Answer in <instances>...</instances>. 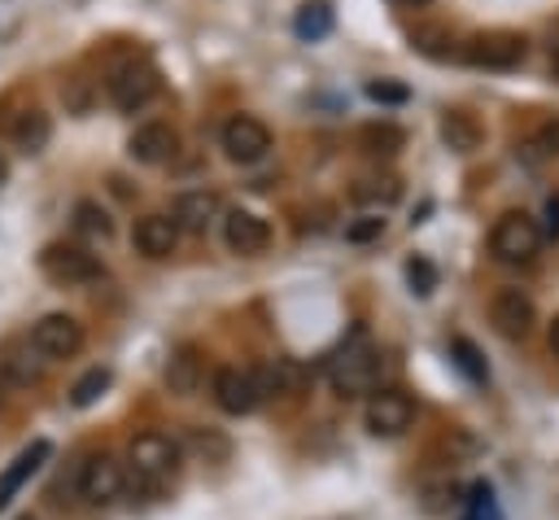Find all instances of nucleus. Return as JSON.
I'll return each mask as SVG.
<instances>
[{
  "label": "nucleus",
  "instance_id": "nucleus-11",
  "mask_svg": "<svg viewBox=\"0 0 559 520\" xmlns=\"http://www.w3.org/2000/svg\"><path fill=\"white\" fill-rule=\"evenodd\" d=\"M122 489H127V472H122V463L114 459V454H92L83 468H79V494L92 503V507H109L114 498H122Z\"/></svg>",
  "mask_w": 559,
  "mask_h": 520
},
{
  "label": "nucleus",
  "instance_id": "nucleus-28",
  "mask_svg": "<svg viewBox=\"0 0 559 520\" xmlns=\"http://www.w3.org/2000/svg\"><path fill=\"white\" fill-rule=\"evenodd\" d=\"M297 35L301 39H323L328 31H332V9L323 4V0H314V4H301V13H297Z\"/></svg>",
  "mask_w": 559,
  "mask_h": 520
},
{
  "label": "nucleus",
  "instance_id": "nucleus-22",
  "mask_svg": "<svg viewBox=\"0 0 559 520\" xmlns=\"http://www.w3.org/2000/svg\"><path fill=\"white\" fill-rule=\"evenodd\" d=\"M437 131H441V144H445L450 153H476L480 140H485L480 122H476L467 109H445L441 122H437Z\"/></svg>",
  "mask_w": 559,
  "mask_h": 520
},
{
  "label": "nucleus",
  "instance_id": "nucleus-9",
  "mask_svg": "<svg viewBox=\"0 0 559 520\" xmlns=\"http://www.w3.org/2000/svg\"><path fill=\"white\" fill-rule=\"evenodd\" d=\"M415 419V402L406 389H376L367 398V411H362V424L371 437H397L406 433Z\"/></svg>",
  "mask_w": 559,
  "mask_h": 520
},
{
  "label": "nucleus",
  "instance_id": "nucleus-1",
  "mask_svg": "<svg viewBox=\"0 0 559 520\" xmlns=\"http://www.w3.org/2000/svg\"><path fill=\"white\" fill-rule=\"evenodd\" d=\"M179 441H170L166 433H140V437H131V446H127V485L135 489V494H162V489H170L175 485V476H179Z\"/></svg>",
  "mask_w": 559,
  "mask_h": 520
},
{
  "label": "nucleus",
  "instance_id": "nucleus-39",
  "mask_svg": "<svg viewBox=\"0 0 559 520\" xmlns=\"http://www.w3.org/2000/svg\"><path fill=\"white\" fill-rule=\"evenodd\" d=\"M411 4H424V0H411Z\"/></svg>",
  "mask_w": 559,
  "mask_h": 520
},
{
  "label": "nucleus",
  "instance_id": "nucleus-6",
  "mask_svg": "<svg viewBox=\"0 0 559 520\" xmlns=\"http://www.w3.org/2000/svg\"><path fill=\"white\" fill-rule=\"evenodd\" d=\"M105 92H109V105L122 109V114H135L144 109L157 92H162V74L153 61H122L109 79H105Z\"/></svg>",
  "mask_w": 559,
  "mask_h": 520
},
{
  "label": "nucleus",
  "instance_id": "nucleus-38",
  "mask_svg": "<svg viewBox=\"0 0 559 520\" xmlns=\"http://www.w3.org/2000/svg\"><path fill=\"white\" fill-rule=\"evenodd\" d=\"M4 175H9V170H4V162H0V184H4Z\"/></svg>",
  "mask_w": 559,
  "mask_h": 520
},
{
  "label": "nucleus",
  "instance_id": "nucleus-25",
  "mask_svg": "<svg viewBox=\"0 0 559 520\" xmlns=\"http://www.w3.org/2000/svg\"><path fill=\"white\" fill-rule=\"evenodd\" d=\"M349 197H354L358 205H376V214H380L384 205H393V201L402 197V184H397L393 175H362V179L349 188Z\"/></svg>",
  "mask_w": 559,
  "mask_h": 520
},
{
  "label": "nucleus",
  "instance_id": "nucleus-8",
  "mask_svg": "<svg viewBox=\"0 0 559 520\" xmlns=\"http://www.w3.org/2000/svg\"><path fill=\"white\" fill-rule=\"evenodd\" d=\"M218 144H223V153L231 162L253 166V162H262L271 153V127L262 118H253V114H231L223 122V131H218Z\"/></svg>",
  "mask_w": 559,
  "mask_h": 520
},
{
  "label": "nucleus",
  "instance_id": "nucleus-30",
  "mask_svg": "<svg viewBox=\"0 0 559 520\" xmlns=\"http://www.w3.org/2000/svg\"><path fill=\"white\" fill-rule=\"evenodd\" d=\"M105 389H109V371H105V367H92L87 376H79V380H74L70 402H74V406H92V402H96Z\"/></svg>",
  "mask_w": 559,
  "mask_h": 520
},
{
  "label": "nucleus",
  "instance_id": "nucleus-19",
  "mask_svg": "<svg viewBox=\"0 0 559 520\" xmlns=\"http://www.w3.org/2000/svg\"><path fill=\"white\" fill-rule=\"evenodd\" d=\"M205 385V354L197 345H179L170 358H166V389L188 398Z\"/></svg>",
  "mask_w": 559,
  "mask_h": 520
},
{
  "label": "nucleus",
  "instance_id": "nucleus-40",
  "mask_svg": "<svg viewBox=\"0 0 559 520\" xmlns=\"http://www.w3.org/2000/svg\"><path fill=\"white\" fill-rule=\"evenodd\" d=\"M22 520H35V516H22Z\"/></svg>",
  "mask_w": 559,
  "mask_h": 520
},
{
  "label": "nucleus",
  "instance_id": "nucleus-3",
  "mask_svg": "<svg viewBox=\"0 0 559 520\" xmlns=\"http://www.w3.org/2000/svg\"><path fill=\"white\" fill-rule=\"evenodd\" d=\"M489 253L507 267H528L537 253H542V227L533 214L524 210H507L493 218L489 227Z\"/></svg>",
  "mask_w": 559,
  "mask_h": 520
},
{
  "label": "nucleus",
  "instance_id": "nucleus-17",
  "mask_svg": "<svg viewBox=\"0 0 559 520\" xmlns=\"http://www.w3.org/2000/svg\"><path fill=\"white\" fill-rule=\"evenodd\" d=\"M4 135H9L13 149L39 153V149L48 144V135H52V122H48V114H44L39 105H26V109H17V114H4Z\"/></svg>",
  "mask_w": 559,
  "mask_h": 520
},
{
  "label": "nucleus",
  "instance_id": "nucleus-35",
  "mask_svg": "<svg viewBox=\"0 0 559 520\" xmlns=\"http://www.w3.org/2000/svg\"><path fill=\"white\" fill-rule=\"evenodd\" d=\"M546 341H550V354L559 358V315L550 319V328H546Z\"/></svg>",
  "mask_w": 559,
  "mask_h": 520
},
{
  "label": "nucleus",
  "instance_id": "nucleus-34",
  "mask_svg": "<svg viewBox=\"0 0 559 520\" xmlns=\"http://www.w3.org/2000/svg\"><path fill=\"white\" fill-rule=\"evenodd\" d=\"M367 96H371V101L402 105V101H406V87H397V83H367Z\"/></svg>",
  "mask_w": 559,
  "mask_h": 520
},
{
  "label": "nucleus",
  "instance_id": "nucleus-23",
  "mask_svg": "<svg viewBox=\"0 0 559 520\" xmlns=\"http://www.w3.org/2000/svg\"><path fill=\"white\" fill-rule=\"evenodd\" d=\"M0 376L9 385H35L44 376V358L31 350V341H13L0 350Z\"/></svg>",
  "mask_w": 559,
  "mask_h": 520
},
{
  "label": "nucleus",
  "instance_id": "nucleus-4",
  "mask_svg": "<svg viewBox=\"0 0 559 520\" xmlns=\"http://www.w3.org/2000/svg\"><path fill=\"white\" fill-rule=\"evenodd\" d=\"M459 57L480 66V70H515L528 57V35L524 31H507V26L476 31L472 39L459 44Z\"/></svg>",
  "mask_w": 559,
  "mask_h": 520
},
{
  "label": "nucleus",
  "instance_id": "nucleus-2",
  "mask_svg": "<svg viewBox=\"0 0 559 520\" xmlns=\"http://www.w3.org/2000/svg\"><path fill=\"white\" fill-rule=\"evenodd\" d=\"M376 376H380V354L376 345L354 332L332 358H328V385L341 393V398H354V393H371L376 389Z\"/></svg>",
  "mask_w": 559,
  "mask_h": 520
},
{
  "label": "nucleus",
  "instance_id": "nucleus-15",
  "mask_svg": "<svg viewBox=\"0 0 559 520\" xmlns=\"http://www.w3.org/2000/svg\"><path fill=\"white\" fill-rule=\"evenodd\" d=\"M131 245H135V253H140V258L162 262V258H170V253H175V245H179V227H175V218H170V214H144V218H135Z\"/></svg>",
  "mask_w": 559,
  "mask_h": 520
},
{
  "label": "nucleus",
  "instance_id": "nucleus-18",
  "mask_svg": "<svg viewBox=\"0 0 559 520\" xmlns=\"http://www.w3.org/2000/svg\"><path fill=\"white\" fill-rule=\"evenodd\" d=\"M175 227L179 232H205L214 218H218V192L210 188H188L175 197Z\"/></svg>",
  "mask_w": 559,
  "mask_h": 520
},
{
  "label": "nucleus",
  "instance_id": "nucleus-24",
  "mask_svg": "<svg viewBox=\"0 0 559 520\" xmlns=\"http://www.w3.org/2000/svg\"><path fill=\"white\" fill-rule=\"evenodd\" d=\"M354 140H358V149H362L367 157H393V153L406 144V131H402L397 122L376 118V122H362Z\"/></svg>",
  "mask_w": 559,
  "mask_h": 520
},
{
  "label": "nucleus",
  "instance_id": "nucleus-31",
  "mask_svg": "<svg viewBox=\"0 0 559 520\" xmlns=\"http://www.w3.org/2000/svg\"><path fill=\"white\" fill-rule=\"evenodd\" d=\"M406 280H411V293H419V297H428L432 288H437V267L428 262V258H406Z\"/></svg>",
  "mask_w": 559,
  "mask_h": 520
},
{
  "label": "nucleus",
  "instance_id": "nucleus-21",
  "mask_svg": "<svg viewBox=\"0 0 559 520\" xmlns=\"http://www.w3.org/2000/svg\"><path fill=\"white\" fill-rule=\"evenodd\" d=\"M253 376H258L262 398H297L306 389V367L297 358H275L271 367H262Z\"/></svg>",
  "mask_w": 559,
  "mask_h": 520
},
{
  "label": "nucleus",
  "instance_id": "nucleus-10",
  "mask_svg": "<svg viewBox=\"0 0 559 520\" xmlns=\"http://www.w3.org/2000/svg\"><path fill=\"white\" fill-rule=\"evenodd\" d=\"M489 323L507 336V341H524L528 332H533V323H537V310H533V297L524 293V288H498L493 297H489Z\"/></svg>",
  "mask_w": 559,
  "mask_h": 520
},
{
  "label": "nucleus",
  "instance_id": "nucleus-13",
  "mask_svg": "<svg viewBox=\"0 0 559 520\" xmlns=\"http://www.w3.org/2000/svg\"><path fill=\"white\" fill-rule=\"evenodd\" d=\"M223 245L231 253H240V258H258L271 245V223L262 214H253V210H231L223 218Z\"/></svg>",
  "mask_w": 559,
  "mask_h": 520
},
{
  "label": "nucleus",
  "instance_id": "nucleus-5",
  "mask_svg": "<svg viewBox=\"0 0 559 520\" xmlns=\"http://www.w3.org/2000/svg\"><path fill=\"white\" fill-rule=\"evenodd\" d=\"M39 271H44L52 284H66V288L92 284V280L105 275L100 258H96L87 245H74V240H52V245L39 253Z\"/></svg>",
  "mask_w": 559,
  "mask_h": 520
},
{
  "label": "nucleus",
  "instance_id": "nucleus-20",
  "mask_svg": "<svg viewBox=\"0 0 559 520\" xmlns=\"http://www.w3.org/2000/svg\"><path fill=\"white\" fill-rule=\"evenodd\" d=\"M48 454H52V446L39 437V441H31V446H26V450H22V454L0 472V511H4V507L13 503V494H17V489L39 472V463H44Z\"/></svg>",
  "mask_w": 559,
  "mask_h": 520
},
{
  "label": "nucleus",
  "instance_id": "nucleus-29",
  "mask_svg": "<svg viewBox=\"0 0 559 520\" xmlns=\"http://www.w3.org/2000/svg\"><path fill=\"white\" fill-rule=\"evenodd\" d=\"M384 227H389V218L376 214V210H367V214H358V218L345 223V240H349V245H371V240L384 236Z\"/></svg>",
  "mask_w": 559,
  "mask_h": 520
},
{
  "label": "nucleus",
  "instance_id": "nucleus-32",
  "mask_svg": "<svg viewBox=\"0 0 559 520\" xmlns=\"http://www.w3.org/2000/svg\"><path fill=\"white\" fill-rule=\"evenodd\" d=\"M61 96H66V105H70L74 114H87V105H92V92H87V79H66V87H61Z\"/></svg>",
  "mask_w": 559,
  "mask_h": 520
},
{
  "label": "nucleus",
  "instance_id": "nucleus-7",
  "mask_svg": "<svg viewBox=\"0 0 559 520\" xmlns=\"http://www.w3.org/2000/svg\"><path fill=\"white\" fill-rule=\"evenodd\" d=\"M31 350L44 358V363H57V358H74L79 350H83V323L74 319V315H66V310H52V315H44L35 328H31Z\"/></svg>",
  "mask_w": 559,
  "mask_h": 520
},
{
  "label": "nucleus",
  "instance_id": "nucleus-26",
  "mask_svg": "<svg viewBox=\"0 0 559 520\" xmlns=\"http://www.w3.org/2000/svg\"><path fill=\"white\" fill-rule=\"evenodd\" d=\"M74 232L83 236V240H109L114 236V218H109V210L100 205V201H79L74 205Z\"/></svg>",
  "mask_w": 559,
  "mask_h": 520
},
{
  "label": "nucleus",
  "instance_id": "nucleus-33",
  "mask_svg": "<svg viewBox=\"0 0 559 520\" xmlns=\"http://www.w3.org/2000/svg\"><path fill=\"white\" fill-rule=\"evenodd\" d=\"M454 354H459V367H463L472 380H485V367H480V358H476V350H472L467 341H454Z\"/></svg>",
  "mask_w": 559,
  "mask_h": 520
},
{
  "label": "nucleus",
  "instance_id": "nucleus-27",
  "mask_svg": "<svg viewBox=\"0 0 559 520\" xmlns=\"http://www.w3.org/2000/svg\"><path fill=\"white\" fill-rule=\"evenodd\" d=\"M459 39L445 31V26H415L411 31V48L415 52H424V57H437V61H445V57H459V48H454Z\"/></svg>",
  "mask_w": 559,
  "mask_h": 520
},
{
  "label": "nucleus",
  "instance_id": "nucleus-12",
  "mask_svg": "<svg viewBox=\"0 0 559 520\" xmlns=\"http://www.w3.org/2000/svg\"><path fill=\"white\" fill-rule=\"evenodd\" d=\"M214 402H218L227 415H249V411L262 402L258 376H253L249 367H218V371H214Z\"/></svg>",
  "mask_w": 559,
  "mask_h": 520
},
{
  "label": "nucleus",
  "instance_id": "nucleus-37",
  "mask_svg": "<svg viewBox=\"0 0 559 520\" xmlns=\"http://www.w3.org/2000/svg\"><path fill=\"white\" fill-rule=\"evenodd\" d=\"M550 74H555V79H559V39H555V44H550Z\"/></svg>",
  "mask_w": 559,
  "mask_h": 520
},
{
  "label": "nucleus",
  "instance_id": "nucleus-16",
  "mask_svg": "<svg viewBox=\"0 0 559 520\" xmlns=\"http://www.w3.org/2000/svg\"><path fill=\"white\" fill-rule=\"evenodd\" d=\"M515 157H520L524 166H542V162L559 157V114L533 118V122L515 135Z\"/></svg>",
  "mask_w": 559,
  "mask_h": 520
},
{
  "label": "nucleus",
  "instance_id": "nucleus-36",
  "mask_svg": "<svg viewBox=\"0 0 559 520\" xmlns=\"http://www.w3.org/2000/svg\"><path fill=\"white\" fill-rule=\"evenodd\" d=\"M546 214H550V223H546V232L555 236V232H559V201H550V205H546Z\"/></svg>",
  "mask_w": 559,
  "mask_h": 520
},
{
  "label": "nucleus",
  "instance_id": "nucleus-14",
  "mask_svg": "<svg viewBox=\"0 0 559 520\" xmlns=\"http://www.w3.org/2000/svg\"><path fill=\"white\" fill-rule=\"evenodd\" d=\"M175 149H179V131L170 122H140L127 140V153L140 166H162L175 157Z\"/></svg>",
  "mask_w": 559,
  "mask_h": 520
}]
</instances>
